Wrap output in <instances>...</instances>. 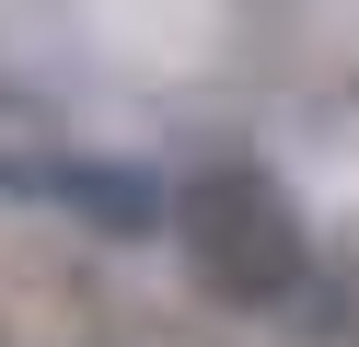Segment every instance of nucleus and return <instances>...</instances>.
<instances>
[{
  "instance_id": "f257e3e1",
  "label": "nucleus",
  "mask_w": 359,
  "mask_h": 347,
  "mask_svg": "<svg viewBox=\"0 0 359 347\" xmlns=\"http://www.w3.org/2000/svg\"><path fill=\"white\" fill-rule=\"evenodd\" d=\"M174 231H186L197 278H209L220 301H290L313 266L302 220H290V197L255 174V162H220V174H186L174 185Z\"/></svg>"
},
{
  "instance_id": "f03ea898",
  "label": "nucleus",
  "mask_w": 359,
  "mask_h": 347,
  "mask_svg": "<svg viewBox=\"0 0 359 347\" xmlns=\"http://www.w3.org/2000/svg\"><path fill=\"white\" fill-rule=\"evenodd\" d=\"M47 197H58V208H81L93 231H128V243L174 220V197H163L151 174H128V162H47Z\"/></svg>"
}]
</instances>
